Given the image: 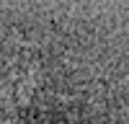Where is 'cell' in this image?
<instances>
[{"label":"cell","instance_id":"1","mask_svg":"<svg viewBox=\"0 0 129 124\" xmlns=\"http://www.w3.org/2000/svg\"><path fill=\"white\" fill-rule=\"evenodd\" d=\"M0 124H129V0H0Z\"/></svg>","mask_w":129,"mask_h":124}]
</instances>
